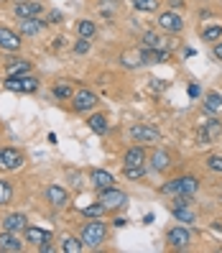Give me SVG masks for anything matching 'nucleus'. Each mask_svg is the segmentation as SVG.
I'll return each instance as SVG.
<instances>
[{
    "mask_svg": "<svg viewBox=\"0 0 222 253\" xmlns=\"http://www.w3.org/2000/svg\"><path fill=\"white\" fill-rule=\"evenodd\" d=\"M133 8L143 13H153L158 8V0H133Z\"/></svg>",
    "mask_w": 222,
    "mask_h": 253,
    "instance_id": "obj_29",
    "label": "nucleus"
},
{
    "mask_svg": "<svg viewBox=\"0 0 222 253\" xmlns=\"http://www.w3.org/2000/svg\"><path fill=\"white\" fill-rule=\"evenodd\" d=\"M123 161H125V167H143V164H146V151H143V146L128 148L125 156H123Z\"/></svg>",
    "mask_w": 222,
    "mask_h": 253,
    "instance_id": "obj_17",
    "label": "nucleus"
},
{
    "mask_svg": "<svg viewBox=\"0 0 222 253\" xmlns=\"http://www.w3.org/2000/svg\"><path fill=\"white\" fill-rule=\"evenodd\" d=\"M5 72H8V77H13V74H28L31 72V62H26V59H13V62H5Z\"/></svg>",
    "mask_w": 222,
    "mask_h": 253,
    "instance_id": "obj_19",
    "label": "nucleus"
},
{
    "mask_svg": "<svg viewBox=\"0 0 222 253\" xmlns=\"http://www.w3.org/2000/svg\"><path fill=\"white\" fill-rule=\"evenodd\" d=\"M46 200L54 205V207H64L69 202V195H67V189L64 187H59V184H51L46 189Z\"/></svg>",
    "mask_w": 222,
    "mask_h": 253,
    "instance_id": "obj_15",
    "label": "nucleus"
},
{
    "mask_svg": "<svg viewBox=\"0 0 222 253\" xmlns=\"http://www.w3.org/2000/svg\"><path fill=\"white\" fill-rule=\"evenodd\" d=\"M123 174L128 176V179H143V176H146V167H125Z\"/></svg>",
    "mask_w": 222,
    "mask_h": 253,
    "instance_id": "obj_32",
    "label": "nucleus"
},
{
    "mask_svg": "<svg viewBox=\"0 0 222 253\" xmlns=\"http://www.w3.org/2000/svg\"><path fill=\"white\" fill-rule=\"evenodd\" d=\"M105 210H108V207L102 205V202H97V205H87L84 210H82V215L84 217H102V212H105Z\"/></svg>",
    "mask_w": 222,
    "mask_h": 253,
    "instance_id": "obj_30",
    "label": "nucleus"
},
{
    "mask_svg": "<svg viewBox=\"0 0 222 253\" xmlns=\"http://www.w3.org/2000/svg\"><path fill=\"white\" fill-rule=\"evenodd\" d=\"M130 138L133 141H141V143H156L161 141V133L151 126H133L130 128Z\"/></svg>",
    "mask_w": 222,
    "mask_h": 253,
    "instance_id": "obj_8",
    "label": "nucleus"
},
{
    "mask_svg": "<svg viewBox=\"0 0 222 253\" xmlns=\"http://www.w3.org/2000/svg\"><path fill=\"white\" fill-rule=\"evenodd\" d=\"M23 164V156L18 148H0V169L3 171H16L18 167Z\"/></svg>",
    "mask_w": 222,
    "mask_h": 253,
    "instance_id": "obj_4",
    "label": "nucleus"
},
{
    "mask_svg": "<svg viewBox=\"0 0 222 253\" xmlns=\"http://www.w3.org/2000/svg\"><path fill=\"white\" fill-rule=\"evenodd\" d=\"M197 189H199L197 176H179V179H171L161 187L164 195H194Z\"/></svg>",
    "mask_w": 222,
    "mask_h": 253,
    "instance_id": "obj_1",
    "label": "nucleus"
},
{
    "mask_svg": "<svg viewBox=\"0 0 222 253\" xmlns=\"http://www.w3.org/2000/svg\"><path fill=\"white\" fill-rule=\"evenodd\" d=\"M51 21H54V23H59V21H62V13L54 10V13H51Z\"/></svg>",
    "mask_w": 222,
    "mask_h": 253,
    "instance_id": "obj_39",
    "label": "nucleus"
},
{
    "mask_svg": "<svg viewBox=\"0 0 222 253\" xmlns=\"http://www.w3.org/2000/svg\"><path fill=\"white\" fill-rule=\"evenodd\" d=\"M207 169H210V171H217V174H222V156H220V154L207 156Z\"/></svg>",
    "mask_w": 222,
    "mask_h": 253,
    "instance_id": "obj_33",
    "label": "nucleus"
},
{
    "mask_svg": "<svg viewBox=\"0 0 222 253\" xmlns=\"http://www.w3.org/2000/svg\"><path fill=\"white\" fill-rule=\"evenodd\" d=\"M5 87L10 92H36L38 80H34L31 74H13V77L5 80Z\"/></svg>",
    "mask_w": 222,
    "mask_h": 253,
    "instance_id": "obj_3",
    "label": "nucleus"
},
{
    "mask_svg": "<svg viewBox=\"0 0 222 253\" xmlns=\"http://www.w3.org/2000/svg\"><path fill=\"white\" fill-rule=\"evenodd\" d=\"M105 222H100V217H95L92 222H87L84 230H82V243L87 248H100L102 241H105Z\"/></svg>",
    "mask_w": 222,
    "mask_h": 253,
    "instance_id": "obj_2",
    "label": "nucleus"
},
{
    "mask_svg": "<svg viewBox=\"0 0 222 253\" xmlns=\"http://www.w3.org/2000/svg\"><path fill=\"white\" fill-rule=\"evenodd\" d=\"M90 182L97 187V189H102V187H112V174L110 171H102V169H95L92 174H90Z\"/></svg>",
    "mask_w": 222,
    "mask_h": 253,
    "instance_id": "obj_20",
    "label": "nucleus"
},
{
    "mask_svg": "<svg viewBox=\"0 0 222 253\" xmlns=\"http://www.w3.org/2000/svg\"><path fill=\"white\" fill-rule=\"evenodd\" d=\"M189 95H191V97H197V95H199V87H197V84H191V87H189Z\"/></svg>",
    "mask_w": 222,
    "mask_h": 253,
    "instance_id": "obj_38",
    "label": "nucleus"
},
{
    "mask_svg": "<svg viewBox=\"0 0 222 253\" xmlns=\"http://www.w3.org/2000/svg\"><path fill=\"white\" fill-rule=\"evenodd\" d=\"M125 222H128V220H123V217H115V228H123Z\"/></svg>",
    "mask_w": 222,
    "mask_h": 253,
    "instance_id": "obj_41",
    "label": "nucleus"
},
{
    "mask_svg": "<svg viewBox=\"0 0 222 253\" xmlns=\"http://www.w3.org/2000/svg\"><path fill=\"white\" fill-rule=\"evenodd\" d=\"M174 217L179 222H194V212L189 210V205H176L174 207Z\"/></svg>",
    "mask_w": 222,
    "mask_h": 253,
    "instance_id": "obj_26",
    "label": "nucleus"
},
{
    "mask_svg": "<svg viewBox=\"0 0 222 253\" xmlns=\"http://www.w3.org/2000/svg\"><path fill=\"white\" fill-rule=\"evenodd\" d=\"M100 202L110 210V207L125 205V202H128V195H125V192H120V189H115V187H102V189H100Z\"/></svg>",
    "mask_w": 222,
    "mask_h": 253,
    "instance_id": "obj_5",
    "label": "nucleus"
},
{
    "mask_svg": "<svg viewBox=\"0 0 222 253\" xmlns=\"http://www.w3.org/2000/svg\"><path fill=\"white\" fill-rule=\"evenodd\" d=\"M0 46L8 49V51H18L21 49V39L16 31H10V28L0 26Z\"/></svg>",
    "mask_w": 222,
    "mask_h": 253,
    "instance_id": "obj_13",
    "label": "nucleus"
},
{
    "mask_svg": "<svg viewBox=\"0 0 222 253\" xmlns=\"http://www.w3.org/2000/svg\"><path fill=\"white\" fill-rule=\"evenodd\" d=\"M222 138V123L220 121H207L199 128V143H215Z\"/></svg>",
    "mask_w": 222,
    "mask_h": 253,
    "instance_id": "obj_10",
    "label": "nucleus"
},
{
    "mask_svg": "<svg viewBox=\"0 0 222 253\" xmlns=\"http://www.w3.org/2000/svg\"><path fill=\"white\" fill-rule=\"evenodd\" d=\"M26 225H28V220L21 212H13L3 220V230H10V233H21V230H26Z\"/></svg>",
    "mask_w": 222,
    "mask_h": 253,
    "instance_id": "obj_16",
    "label": "nucleus"
},
{
    "mask_svg": "<svg viewBox=\"0 0 222 253\" xmlns=\"http://www.w3.org/2000/svg\"><path fill=\"white\" fill-rule=\"evenodd\" d=\"M151 167H153L156 171H166V169L171 167L169 154H166V151H153V156H151Z\"/></svg>",
    "mask_w": 222,
    "mask_h": 253,
    "instance_id": "obj_22",
    "label": "nucleus"
},
{
    "mask_svg": "<svg viewBox=\"0 0 222 253\" xmlns=\"http://www.w3.org/2000/svg\"><path fill=\"white\" fill-rule=\"evenodd\" d=\"M191 202H194V200H191V195H176V205H189L191 207Z\"/></svg>",
    "mask_w": 222,
    "mask_h": 253,
    "instance_id": "obj_36",
    "label": "nucleus"
},
{
    "mask_svg": "<svg viewBox=\"0 0 222 253\" xmlns=\"http://www.w3.org/2000/svg\"><path fill=\"white\" fill-rule=\"evenodd\" d=\"M169 59V49H143L141 51V62L143 64H161Z\"/></svg>",
    "mask_w": 222,
    "mask_h": 253,
    "instance_id": "obj_14",
    "label": "nucleus"
},
{
    "mask_svg": "<svg viewBox=\"0 0 222 253\" xmlns=\"http://www.w3.org/2000/svg\"><path fill=\"white\" fill-rule=\"evenodd\" d=\"M90 51V39H82L79 36V41L74 43V54H87Z\"/></svg>",
    "mask_w": 222,
    "mask_h": 253,
    "instance_id": "obj_35",
    "label": "nucleus"
},
{
    "mask_svg": "<svg viewBox=\"0 0 222 253\" xmlns=\"http://www.w3.org/2000/svg\"><path fill=\"white\" fill-rule=\"evenodd\" d=\"M158 26L164 28V31H182V28H184V18L179 16V13H174V10H166V13H161Z\"/></svg>",
    "mask_w": 222,
    "mask_h": 253,
    "instance_id": "obj_11",
    "label": "nucleus"
},
{
    "mask_svg": "<svg viewBox=\"0 0 222 253\" xmlns=\"http://www.w3.org/2000/svg\"><path fill=\"white\" fill-rule=\"evenodd\" d=\"M204 110L212 113V115H222V95L217 92H210L204 97Z\"/></svg>",
    "mask_w": 222,
    "mask_h": 253,
    "instance_id": "obj_21",
    "label": "nucleus"
},
{
    "mask_svg": "<svg viewBox=\"0 0 222 253\" xmlns=\"http://www.w3.org/2000/svg\"><path fill=\"white\" fill-rule=\"evenodd\" d=\"M202 39L210 41V43L220 41V39H222V26H207L204 31H202Z\"/></svg>",
    "mask_w": 222,
    "mask_h": 253,
    "instance_id": "obj_28",
    "label": "nucleus"
},
{
    "mask_svg": "<svg viewBox=\"0 0 222 253\" xmlns=\"http://www.w3.org/2000/svg\"><path fill=\"white\" fill-rule=\"evenodd\" d=\"M166 243H169L171 248H186V246L191 243V233H189L184 225H176V228H171V230L166 233Z\"/></svg>",
    "mask_w": 222,
    "mask_h": 253,
    "instance_id": "obj_7",
    "label": "nucleus"
},
{
    "mask_svg": "<svg viewBox=\"0 0 222 253\" xmlns=\"http://www.w3.org/2000/svg\"><path fill=\"white\" fill-rule=\"evenodd\" d=\"M26 241L28 243H49L51 241V233L49 230H41V228H31V225H26Z\"/></svg>",
    "mask_w": 222,
    "mask_h": 253,
    "instance_id": "obj_18",
    "label": "nucleus"
},
{
    "mask_svg": "<svg viewBox=\"0 0 222 253\" xmlns=\"http://www.w3.org/2000/svg\"><path fill=\"white\" fill-rule=\"evenodd\" d=\"M38 31H43V21H38V18H26V21H21V34L31 36V34H38Z\"/></svg>",
    "mask_w": 222,
    "mask_h": 253,
    "instance_id": "obj_24",
    "label": "nucleus"
},
{
    "mask_svg": "<svg viewBox=\"0 0 222 253\" xmlns=\"http://www.w3.org/2000/svg\"><path fill=\"white\" fill-rule=\"evenodd\" d=\"M0 251H5V253H21L23 251V243L18 241V233H10V230L0 233Z\"/></svg>",
    "mask_w": 222,
    "mask_h": 253,
    "instance_id": "obj_12",
    "label": "nucleus"
},
{
    "mask_svg": "<svg viewBox=\"0 0 222 253\" xmlns=\"http://www.w3.org/2000/svg\"><path fill=\"white\" fill-rule=\"evenodd\" d=\"M51 92H54V97H56V100H69V97H74V90H72L69 84H56Z\"/></svg>",
    "mask_w": 222,
    "mask_h": 253,
    "instance_id": "obj_31",
    "label": "nucleus"
},
{
    "mask_svg": "<svg viewBox=\"0 0 222 253\" xmlns=\"http://www.w3.org/2000/svg\"><path fill=\"white\" fill-rule=\"evenodd\" d=\"M51 251H54V248H51L49 243H41V253H51Z\"/></svg>",
    "mask_w": 222,
    "mask_h": 253,
    "instance_id": "obj_40",
    "label": "nucleus"
},
{
    "mask_svg": "<svg viewBox=\"0 0 222 253\" xmlns=\"http://www.w3.org/2000/svg\"><path fill=\"white\" fill-rule=\"evenodd\" d=\"M87 126H90L97 136H105V133H108V118L105 115H92L90 121H87Z\"/></svg>",
    "mask_w": 222,
    "mask_h": 253,
    "instance_id": "obj_25",
    "label": "nucleus"
},
{
    "mask_svg": "<svg viewBox=\"0 0 222 253\" xmlns=\"http://www.w3.org/2000/svg\"><path fill=\"white\" fill-rule=\"evenodd\" d=\"M13 13H16V18L26 21V18H38L43 13V5L41 3H34V0H23V3H18L16 8H13Z\"/></svg>",
    "mask_w": 222,
    "mask_h": 253,
    "instance_id": "obj_9",
    "label": "nucleus"
},
{
    "mask_svg": "<svg viewBox=\"0 0 222 253\" xmlns=\"http://www.w3.org/2000/svg\"><path fill=\"white\" fill-rule=\"evenodd\" d=\"M72 105L77 113H84V110H92L97 105V95L92 90H79V92H74L72 97Z\"/></svg>",
    "mask_w": 222,
    "mask_h": 253,
    "instance_id": "obj_6",
    "label": "nucleus"
},
{
    "mask_svg": "<svg viewBox=\"0 0 222 253\" xmlns=\"http://www.w3.org/2000/svg\"><path fill=\"white\" fill-rule=\"evenodd\" d=\"M62 248H64V253H79V251L84 248V243H79L77 238H67Z\"/></svg>",
    "mask_w": 222,
    "mask_h": 253,
    "instance_id": "obj_34",
    "label": "nucleus"
},
{
    "mask_svg": "<svg viewBox=\"0 0 222 253\" xmlns=\"http://www.w3.org/2000/svg\"><path fill=\"white\" fill-rule=\"evenodd\" d=\"M77 34H79L82 39H92V36L97 34V26H95L92 21H79V23H77Z\"/></svg>",
    "mask_w": 222,
    "mask_h": 253,
    "instance_id": "obj_27",
    "label": "nucleus"
},
{
    "mask_svg": "<svg viewBox=\"0 0 222 253\" xmlns=\"http://www.w3.org/2000/svg\"><path fill=\"white\" fill-rule=\"evenodd\" d=\"M217 59H222V41H215V51H212Z\"/></svg>",
    "mask_w": 222,
    "mask_h": 253,
    "instance_id": "obj_37",
    "label": "nucleus"
},
{
    "mask_svg": "<svg viewBox=\"0 0 222 253\" xmlns=\"http://www.w3.org/2000/svg\"><path fill=\"white\" fill-rule=\"evenodd\" d=\"M171 5L174 8H184V0H171Z\"/></svg>",
    "mask_w": 222,
    "mask_h": 253,
    "instance_id": "obj_42",
    "label": "nucleus"
},
{
    "mask_svg": "<svg viewBox=\"0 0 222 253\" xmlns=\"http://www.w3.org/2000/svg\"><path fill=\"white\" fill-rule=\"evenodd\" d=\"M143 49H166V41L153 31H146L143 34Z\"/></svg>",
    "mask_w": 222,
    "mask_h": 253,
    "instance_id": "obj_23",
    "label": "nucleus"
}]
</instances>
